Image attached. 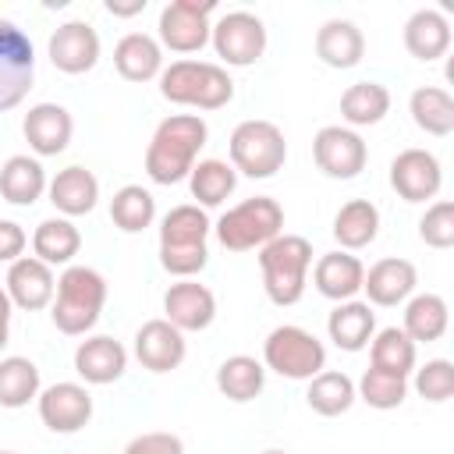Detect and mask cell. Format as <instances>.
I'll list each match as a JSON object with an SVG mask.
<instances>
[{
    "label": "cell",
    "mask_w": 454,
    "mask_h": 454,
    "mask_svg": "<svg viewBox=\"0 0 454 454\" xmlns=\"http://www.w3.org/2000/svg\"><path fill=\"white\" fill-rule=\"evenodd\" d=\"M209 128L199 114H170L156 124L145 145V174L156 184H177L192 174L195 156L202 153Z\"/></svg>",
    "instance_id": "1"
},
{
    "label": "cell",
    "mask_w": 454,
    "mask_h": 454,
    "mask_svg": "<svg viewBox=\"0 0 454 454\" xmlns=\"http://www.w3.org/2000/svg\"><path fill=\"white\" fill-rule=\"evenodd\" d=\"M209 231L213 223L202 206L192 202L174 206L160 223V266L181 280L195 277L209 262V248H206Z\"/></svg>",
    "instance_id": "2"
},
{
    "label": "cell",
    "mask_w": 454,
    "mask_h": 454,
    "mask_svg": "<svg viewBox=\"0 0 454 454\" xmlns=\"http://www.w3.org/2000/svg\"><path fill=\"white\" fill-rule=\"evenodd\" d=\"M106 305V280L92 266H67L57 280L53 301H50V319L60 333L82 337L96 326L99 312Z\"/></svg>",
    "instance_id": "3"
},
{
    "label": "cell",
    "mask_w": 454,
    "mask_h": 454,
    "mask_svg": "<svg viewBox=\"0 0 454 454\" xmlns=\"http://www.w3.org/2000/svg\"><path fill=\"white\" fill-rule=\"evenodd\" d=\"M160 96L177 106L220 110L234 99V82L227 67L209 60H174L160 71Z\"/></svg>",
    "instance_id": "4"
},
{
    "label": "cell",
    "mask_w": 454,
    "mask_h": 454,
    "mask_svg": "<svg viewBox=\"0 0 454 454\" xmlns=\"http://www.w3.org/2000/svg\"><path fill=\"white\" fill-rule=\"evenodd\" d=\"M312 266V245L301 234H277L259 248L262 287L273 305H294L305 294V277Z\"/></svg>",
    "instance_id": "5"
},
{
    "label": "cell",
    "mask_w": 454,
    "mask_h": 454,
    "mask_svg": "<svg viewBox=\"0 0 454 454\" xmlns=\"http://www.w3.org/2000/svg\"><path fill=\"white\" fill-rule=\"evenodd\" d=\"M216 241L227 252H252L270 245L277 234H284V209L270 195H252L238 206H231L216 220Z\"/></svg>",
    "instance_id": "6"
},
{
    "label": "cell",
    "mask_w": 454,
    "mask_h": 454,
    "mask_svg": "<svg viewBox=\"0 0 454 454\" xmlns=\"http://www.w3.org/2000/svg\"><path fill=\"white\" fill-rule=\"evenodd\" d=\"M231 167L245 177H273L287 160L284 131L273 121H241L231 131Z\"/></svg>",
    "instance_id": "7"
},
{
    "label": "cell",
    "mask_w": 454,
    "mask_h": 454,
    "mask_svg": "<svg viewBox=\"0 0 454 454\" xmlns=\"http://www.w3.org/2000/svg\"><path fill=\"white\" fill-rule=\"evenodd\" d=\"M262 362L284 380H312L326 369V348L316 333L284 323L262 340Z\"/></svg>",
    "instance_id": "8"
},
{
    "label": "cell",
    "mask_w": 454,
    "mask_h": 454,
    "mask_svg": "<svg viewBox=\"0 0 454 454\" xmlns=\"http://www.w3.org/2000/svg\"><path fill=\"white\" fill-rule=\"evenodd\" d=\"M209 43L227 67H252L266 53V25L252 11H227L209 25Z\"/></svg>",
    "instance_id": "9"
},
{
    "label": "cell",
    "mask_w": 454,
    "mask_h": 454,
    "mask_svg": "<svg viewBox=\"0 0 454 454\" xmlns=\"http://www.w3.org/2000/svg\"><path fill=\"white\" fill-rule=\"evenodd\" d=\"M35 78V50L32 39L7 18H0V114L18 106Z\"/></svg>",
    "instance_id": "10"
},
{
    "label": "cell",
    "mask_w": 454,
    "mask_h": 454,
    "mask_svg": "<svg viewBox=\"0 0 454 454\" xmlns=\"http://www.w3.org/2000/svg\"><path fill=\"white\" fill-rule=\"evenodd\" d=\"M216 0H170L160 11V43L174 53H199L209 43V14Z\"/></svg>",
    "instance_id": "11"
},
{
    "label": "cell",
    "mask_w": 454,
    "mask_h": 454,
    "mask_svg": "<svg viewBox=\"0 0 454 454\" xmlns=\"http://www.w3.org/2000/svg\"><path fill=\"white\" fill-rule=\"evenodd\" d=\"M312 160H316V167L326 177L351 181V177H358L365 170L369 149H365V142H362L358 131H351L344 124H326L312 138Z\"/></svg>",
    "instance_id": "12"
},
{
    "label": "cell",
    "mask_w": 454,
    "mask_h": 454,
    "mask_svg": "<svg viewBox=\"0 0 454 454\" xmlns=\"http://www.w3.org/2000/svg\"><path fill=\"white\" fill-rule=\"evenodd\" d=\"M440 184H443V170H440V160L429 149H401L390 160V188L404 202L436 199Z\"/></svg>",
    "instance_id": "13"
},
{
    "label": "cell",
    "mask_w": 454,
    "mask_h": 454,
    "mask_svg": "<svg viewBox=\"0 0 454 454\" xmlns=\"http://www.w3.org/2000/svg\"><path fill=\"white\" fill-rule=\"evenodd\" d=\"M39 419L50 433H78L92 419V394L82 383H53L39 390Z\"/></svg>",
    "instance_id": "14"
},
{
    "label": "cell",
    "mask_w": 454,
    "mask_h": 454,
    "mask_svg": "<svg viewBox=\"0 0 454 454\" xmlns=\"http://www.w3.org/2000/svg\"><path fill=\"white\" fill-rule=\"evenodd\" d=\"M50 64L64 74H85L99 64V35L89 21H64L46 43Z\"/></svg>",
    "instance_id": "15"
},
{
    "label": "cell",
    "mask_w": 454,
    "mask_h": 454,
    "mask_svg": "<svg viewBox=\"0 0 454 454\" xmlns=\"http://www.w3.org/2000/svg\"><path fill=\"white\" fill-rule=\"evenodd\" d=\"M163 312H167V323L177 326L181 333L206 330L216 319V298L199 280H177L163 294Z\"/></svg>",
    "instance_id": "16"
},
{
    "label": "cell",
    "mask_w": 454,
    "mask_h": 454,
    "mask_svg": "<svg viewBox=\"0 0 454 454\" xmlns=\"http://www.w3.org/2000/svg\"><path fill=\"white\" fill-rule=\"evenodd\" d=\"M21 131L35 156H57L71 145L74 121L60 103H35V106H28V114L21 121Z\"/></svg>",
    "instance_id": "17"
},
{
    "label": "cell",
    "mask_w": 454,
    "mask_h": 454,
    "mask_svg": "<svg viewBox=\"0 0 454 454\" xmlns=\"http://www.w3.org/2000/svg\"><path fill=\"white\" fill-rule=\"evenodd\" d=\"M11 305L25 309V312H39L53 301V291H57V280H53V270L46 262H39L35 255H21L11 262L7 270V284H4Z\"/></svg>",
    "instance_id": "18"
},
{
    "label": "cell",
    "mask_w": 454,
    "mask_h": 454,
    "mask_svg": "<svg viewBox=\"0 0 454 454\" xmlns=\"http://www.w3.org/2000/svg\"><path fill=\"white\" fill-rule=\"evenodd\" d=\"M184 351H188L184 333L177 326H170L167 319H149L135 333V358L149 372H170V369H177L184 362Z\"/></svg>",
    "instance_id": "19"
},
{
    "label": "cell",
    "mask_w": 454,
    "mask_h": 454,
    "mask_svg": "<svg viewBox=\"0 0 454 454\" xmlns=\"http://www.w3.org/2000/svg\"><path fill=\"white\" fill-rule=\"evenodd\" d=\"M128 369V351L121 340L106 337V333H96V337H85L78 348H74V372L92 383V387H106V383H117Z\"/></svg>",
    "instance_id": "20"
},
{
    "label": "cell",
    "mask_w": 454,
    "mask_h": 454,
    "mask_svg": "<svg viewBox=\"0 0 454 454\" xmlns=\"http://www.w3.org/2000/svg\"><path fill=\"white\" fill-rule=\"evenodd\" d=\"M415 284H419L415 266L408 259H397V255L372 262L369 273L362 277V291L369 294V305H380V309H394V305L408 301Z\"/></svg>",
    "instance_id": "21"
},
{
    "label": "cell",
    "mask_w": 454,
    "mask_h": 454,
    "mask_svg": "<svg viewBox=\"0 0 454 454\" xmlns=\"http://www.w3.org/2000/svg\"><path fill=\"white\" fill-rule=\"evenodd\" d=\"M46 192H50V202H53V209L57 213H64L67 220L71 216H85V213H92L96 209V199H99V181H96V174L92 170H85V167H64V170H57V177L46 184Z\"/></svg>",
    "instance_id": "22"
},
{
    "label": "cell",
    "mask_w": 454,
    "mask_h": 454,
    "mask_svg": "<svg viewBox=\"0 0 454 454\" xmlns=\"http://www.w3.org/2000/svg\"><path fill=\"white\" fill-rule=\"evenodd\" d=\"M316 57L326 64V67H355L362 57H365V35L355 21L348 18H330L319 25L316 32Z\"/></svg>",
    "instance_id": "23"
},
{
    "label": "cell",
    "mask_w": 454,
    "mask_h": 454,
    "mask_svg": "<svg viewBox=\"0 0 454 454\" xmlns=\"http://www.w3.org/2000/svg\"><path fill=\"white\" fill-rule=\"evenodd\" d=\"M362 277H365V266L351 252H326L312 270L316 291L330 301H351L362 291Z\"/></svg>",
    "instance_id": "24"
},
{
    "label": "cell",
    "mask_w": 454,
    "mask_h": 454,
    "mask_svg": "<svg viewBox=\"0 0 454 454\" xmlns=\"http://www.w3.org/2000/svg\"><path fill=\"white\" fill-rule=\"evenodd\" d=\"M114 67L128 82H149L163 71V46L145 32H128L114 46Z\"/></svg>",
    "instance_id": "25"
},
{
    "label": "cell",
    "mask_w": 454,
    "mask_h": 454,
    "mask_svg": "<svg viewBox=\"0 0 454 454\" xmlns=\"http://www.w3.org/2000/svg\"><path fill=\"white\" fill-rule=\"evenodd\" d=\"M450 46V21L436 7H422L404 21V50L415 60H440Z\"/></svg>",
    "instance_id": "26"
},
{
    "label": "cell",
    "mask_w": 454,
    "mask_h": 454,
    "mask_svg": "<svg viewBox=\"0 0 454 454\" xmlns=\"http://www.w3.org/2000/svg\"><path fill=\"white\" fill-rule=\"evenodd\" d=\"M326 333L340 351H362L372 333H376V312L369 309V301H337V309L326 319Z\"/></svg>",
    "instance_id": "27"
},
{
    "label": "cell",
    "mask_w": 454,
    "mask_h": 454,
    "mask_svg": "<svg viewBox=\"0 0 454 454\" xmlns=\"http://www.w3.org/2000/svg\"><path fill=\"white\" fill-rule=\"evenodd\" d=\"M46 170L35 156H11L4 167H0V199L11 202V206H32L39 202V195L46 192Z\"/></svg>",
    "instance_id": "28"
},
{
    "label": "cell",
    "mask_w": 454,
    "mask_h": 454,
    "mask_svg": "<svg viewBox=\"0 0 454 454\" xmlns=\"http://www.w3.org/2000/svg\"><path fill=\"white\" fill-rule=\"evenodd\" d=\"M262 387H266V365L255 362L252 355H231L216 369V390L234 404L255 401Z\"/></svg>",
    "instance_id": "29"
},
{
    "label": "cell",
    "mask_w": 454,
    "mask_h": 454,
    "mask_svg": "<svg viewBox=\"0 0 454 454\" xmlns=\"http://www.w3.org/2000/svg\"><path fill=\"white\" fill-rule=\"evenodd\" d=\"M380 234V209L369 202V199H351L337 209L333 216V238L344 252H355V248H365L372 245Z\"/></svg>",
    "instance_id": "30"
},
{
    "label": "cell",
    "mask_w": 454,
    "mask_h": 454,
    "mask_svg": "<svg viewBox=\"0 0 454 454\" xmlns=\"http://www.w3.org/2000/svg\"><path fill=\"white\" fill-rule=\"evenodd\" d=\"M82 248V234L67 216H50L32 234V252L46 266H67Z\"/></svg>",
    "instance_id": "31"
},
{
    "label": "cell",
    "mask_w": 454,
    "mask_h": 454,
    "mask_svg": "<svg viewBox=\"0 0 454 454\" xmlns=\"http://www.w3.org/2000/svg\"><path fill=\"white\" fill-rule=\"evenodd\" d=\"M447 323H450V312H447V301L433 291L426 294H415L408 298L404 305V333L415 340V344H433L447 333Z\"/></svg>",
    "instance_id": "32"
},
{
    "label": "cell",
    "mask_w": 454,
    "mask_h": 454,
    "mask_svg": "<svg viewBox=\"0 0 454 454\" xmlns=\"http://www.w3.org/2000/svg\"><path fill=\"white\" fill-rule=\"evenodd\" d=\"M305 401H309V408H312L316 415H323V419H337V415H344V411L358 401V394H355V380H351L348 372L323 369V372H316V376L309 380V394H305Z\"/></svg>",
    "instance_id": "33"
},
{
    "label": "cell",
    "mask_w": 454,
    "mask_h": 454,
    "mask_svg": "<svg viewBox=\"0 0 454 454\" xmlns=\"http://www.w3.org/2000/svg\"><path fill=\"white\" fill-rule=\"evenodd\" d=\"M387 110H390V92L380 82H355L340 96V117L351 124V131L380 124L387 117Z\"/></svg>",
    "instance_id": "34"
},
{
    "label": "cell",
    "mask_w": 454,
    "mask_h": 454,
    "mask_svg": "<svg viewBox=\"0 0 454 454\" xmlns=\"http://www.w3.org/2000/svg\"><path fill=\"white\" fill-rule=\"evenodd\" d=\"M408 110H411V121L426 131V135H436V138H447L454 131V99L447 89H436V85H419L408 99Z\"/></svg>",
    "instance_id": "35"
},
{
    "label": "cell",
    "mask_w": 454,
    "mask_h": 454,
    "mask_svg": "<svg viewBox=\"0 0 454 454\" xmlns=\"http://www.w3.org/2000/svg\"><path fill=\"white\" fill-rule=\"evenodd\" d=\"M234 184H238V170L227 160H199L192 167V174H188L192 199L202 209H213V206L227 202V195L234 192Z\"/></svg>",
    "instance_id": "36"
},
{
    "label": "cell",
    "mask_w": 454,
    "mask_h": 454,
    "mask_svg": "<svg viewBox=\"0 0 454 454\" xmlns=\"http://www.w3.org/2000/svg\"><path fill=\"white\" fill-rule=\"evenodd\" d=\"M369 365L394 372V376H408L415 369V340L401 326L376 330L369 340Z\"/></svg>",
    "instance_id": "37"
},
{
    "label": "cell",
    "mask_w": 454,
    "mask_h": 454,
    "mask_svg": "<svg viewBox=\"0 0 454 454\" xmlns=\"http://www.w3.org/2000/svg\"><path fill=\"white\" fill-rule=\"evenodd\" d=\"M39 365L32 358H0V408H25L39 397Z\"/></svg>",
    "instance_id": "38"
},
{
    "label": "cell",
    "mask_w": 454,
    "mask_h": 454,
    "mask_svg": "<svg viewBox=\"0 0 454 454\" xmlns=\"http://www.w3.org/2000/svg\"><path fill=\"white\" fill-rule=\"evenodd\" d=\"M110 220L114 227H121L124 234H138L156 220V199L149 188L142 184H124L114 192L110 199Z\"/></svg>",
    "instance_id": "39"
},
{
    "label": "cell",
    "mask_w": 454,
    "mask_h": 454,
    "mask_svg": "<svg viewBox=\"0 0 454 454\" xmlns=\"http://www.w3.org/2000/svg\"><path fill=\"white\" fill-rule=\"evenodd\" d=\"M355 394L376 408V411H390V408H401L404 397H408V376H394V372H383V369H365L362 380L355 383Z\"/></svg>",
    "instance_id": "40"
},
{
    "label": "cell",
    "mask_w": 454,
    "mask_h": 454,
    "mask_svg": "<svg viewBox=\"0 0 454 454\" xmlns=\"http://www.w3.org/2000/svg\"><path fill=\"white\" fill-rule=\"evenodd\" d=\"M419 238L429 248H440V252L450 248L454 245V202H447V199L433 202L419 220Z\"/></svg>",
    "instance_id": "41"
},
{
    "label": "cell",
    "mask_w": 454,
    "mask_h": 454,
    "mask_svg": "<svg viewBox=\"0 0 454 454\" xmlns=\"http://www.w3.org/2000/svg\"><path fill=\"white\" fill-rule=\"evenodd\" d=\"M415 390L419 397L443 404L454 394V365L447 358H429L422 369H415Z\"/></svg>",
    "instance_id": "42"
},
{
    "label": "cell",
    "mask_w": 454,
    "mask_h": 454,
    "mask_svg": "<svg viewBox=\"0 0 454 454\" xmlns=\"http://www.w3.org/2000/svg\"><path fill=\"white\" fill-rule=\"evenodd\" d=\"M124 454H184V443H181V436L156 429V433L135 436V440L124 447Z\"/></svg>",
    "instance_id": "43"
},
{
    "label": "cell",
    "mask_w": 454,
    "mask_h": 454,
    "mask_svg": "<svg viewBox=\"0 0 454 454\" xmlns=\"http://www.w3.org/2000/svg\"><path fill=\"white\" fill-rule=\"evenodd\" d=\"M25 245H28V234L21 231V223H14V220H0V262H14V259H21Z\"/></svg>",
    "instance_id": "44"
},
{
    "label": "cell",
    "mask_w": 454,
    "mask_h": 454,
    "mask_svg": "<svg viewBox=\"0 0 454 454\" xmlns=\"http://www.w3.org/2000/svg\"><path fill=\"white\" fill-rule=\"evenodd\" d=\"M106 11L114 18H131V14H142L145 11V0H131V4H117V0H106Z\"/></svg>",
    "instance_id": "45"
},
{
    "label": "cell",
    "mask_w": 454,
    "mask_h": 454,
    "mask_svg": "<svg viewBox=\"0 0 454 454\" xmlns=\"http://www.w3.org/2000/svg\"><path fill=\"white\" fill-rule=\"evenodd\" d=\"M11 298H7V291L0 287V348L7 344V330H11Z\"/></svg>",
    "instance_id": "46"
},
{
    "label": "cell",
    "mask_w": 454,
    "mask_h": 454,
    "mask_svg": "<svg viewBox=\"0 0 454 454\" xmlns=\"http://www.w3.org/2000/svg\"><path fill=\"white\" fill-rule=\"evenodd\" d=\"M262 454H287V450H277V447H270V450H262Z\"/></svg>",
    "instance_id": "47"
},
{
    "label": "cell",
    "mask_w": 454,
    "mask_h": 454,
    "mask_svg": "<svg viewBox=\"0 0 454 454\" xmlns=\"http://www.w3.org/2000/svg\"><path fill=\"white\" fill-rule=\"evenodd\" d=\"M0 454H14V450H0Z\"/></svg>",
    "instance_id": "48"
}]
</instances>
